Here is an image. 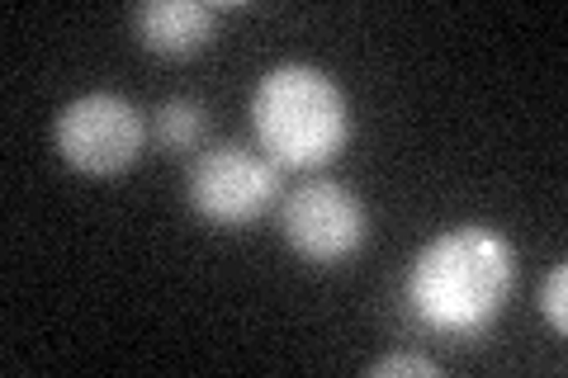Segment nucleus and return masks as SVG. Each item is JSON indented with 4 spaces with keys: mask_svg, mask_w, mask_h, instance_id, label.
Returning <instances> with one entry per match:
<instances>
[{
    "mask_svg": "<svg viewBox=\"0 0 568 378\" xmlns=\"http://www.w3.org/2000/svg\"><path fill=\"white\" fill-rule=\"evenodd\" d=\"M223 20V6H204V0H148L129 14L138 43L156 52V58H190L213 43Z\"/></svg>",
    "mask_w": 568,
    "mask_h": 378,
    "instance_id": "obj_6",
    "label": "nucleus"
},
{
    "mask_svg": "<svg viewBox=\"0 0 568 378\" xmlns=\"http://www.w3.org/2000/svg\"><path fill=\"white\" fill-rule=\"evenodd\" d=\"M148 119L138 114L133 100L114 95V90H91L62 104L58 123H52V147L77 175L110 180L138 166L142 147H148Z\"/></svg>",
    "mask_w": 568,
    "mask_h": 378,
    "instance_id": "obj_3",
    "label": "nucleus"
},
{
    "mask_svg": "<svg viewBox=\"0 0 568 378\" xmlns=\"http://www.w3.org/2000/svg\"><path fill=\"white\" fill-rule=\"evenodd\" d=\"M280 237L308 265H342L369 237V208L336 180H304L280 200Z\"/></svg>",
    "mask_w": 568,
    "mask_h": 378,
    "instance_id": "obj_5",
    "label": "nucleus"
},
{
    "mask_svg": "<svg viewBox=\"0 0 568 378\" xmlns=\"http://www.w3.org/2000/svg\"><path fill=\"white\" fill-rule=\"evenodd\" d=\"M540 313H545V321L555 327L559 336L568 331V269L564 265H555L545 275V284H540Z\"/></svg>",
    "mask_w": 568,
    "mask_h": 378,
    "instance_id": "obj_8",
    "label": "nucleus"
},
{
    "mask_svg": "<svg viewBox=\"0 0 568 378\" xmlns=\"http://www.w3.org/2000/svg\"><path fill=\"white\" fill-rule=\"evenodd\" d=\"M256 147L280 171H317L351 142V104L323 67L280 62L252 90Z\"/></svg>",
    "mask_w": 568,
    "mask_h": 378,
    "instance_id": "obj_2",
    "label": "nucleus"
},
{
    "mask_svg": "<svg viewBox=\"0 0 568 378\" xmlns=\"http://www.w3.org/2000/svg\"><path fill=\"white\" fill-rule=\"evenodd\" d=\"M517 284V246L497 227L459 223L426 242L407 265L403 298L436 336H484Z\"/></svg>",
    "mask_w": 568,
    "mask_h": 378,
    "instance_id": "obj_1",
    "label": "nucleus"
},
{
    "mask_svg": "<svg viewBox=\"0 0 568 378\" xmlns=\"http://www.w3.org/2000/svg\"><path fill=\"white\" fill-rule=\"evenodd\" d=\"M152 142L162 152H194L204 142V110L194 100H166L152 114Z\"/></svg>",
    "mask_w": 568,
    "mask_h": 378,
    "instance_id": "obj_7",
    "label": "nucleus"
},
{
    "mask_svg": "<svg viewBox=\"0 0 568 378\" xmlns=\"http://www.w3.org/2000/svg\"><path fill=\"white\" fill-rule=\"evenodd\" d=\"M394 374H413V378H436L440 365L436 359H422V355H384L369 365V378H394Z\"/></svg>",
    "mask_w": 568,
    "mask_h": 378,
    "instance_id": "obj_9",
    "label": "nucleus"
},
{
    "mask_svg": "<svg viewBox=\"0 0 568 378\" xmlns=\"http://www.w3.org/2000/svg\"><path fill=\"white\" fill-rule=\"evenodd\" d=\"M185 200L209 227H252L280 204V166L246 152L242 142H219L190 161Z\"/></svg>",
    "mask_w": 568,
    "mask_h": 378,
    "instance_id": "obj_4",
    "label": "nucleus"
}]
</instances>
